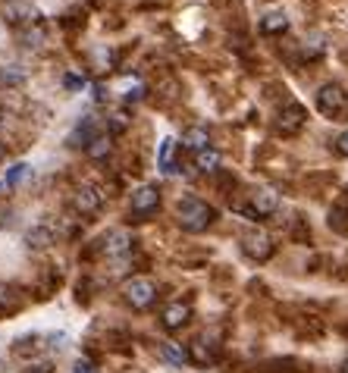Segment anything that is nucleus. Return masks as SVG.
I'll return each instance as SVG.
<instances>
[{"mask_svg": "<svg viewBox=\"0 0 348 373\" xmlns=\"http://www.w3.org/2000/svg\"><path fill=\"white\" fill-rule=\"evenodd\" d=\"M160 354H164L170 364H176V367H182V364H188V361H191L188 348L176 345V342H164V345H160Z\"/></svg>", "mask_w": 348, "mask_h": 373, "instance_id": "nucleus-16", "label": "nucleus"}, {"mask_svg": "<svg viewBox=\"0 0 348 373\" xmlns=\"http://www.w3.org/2000/svg\"><path fill=\"white\" fill-rule=\"evenodd\" d=\"M85 79H75V75H66V88H82Z\"/></svg>", "mask_w": 348, "mask_h": 373, "instance_id": "nucleus-29", "label": "nucleus"}, {"mask_svg": "<svg viewBox=\"0 0 348 373\" xmlns=\"http://www.w3.org/2000/svg\"><path fill=\"white\" fill-rule=\"evenodd\" d=\"M301 54H304L307 60H314V57H320V54H323V38H311V41H304V48H301Z\"/></svg>", "mask_w": 348, "mask_h": 373, "instance_id": "nucleus-25", "label": "nucleus"}, {"mask_svg": "<svg viewBox=\"0 0 348 373\" xmlns=\"http://www.w3.org/2000/svg\"><path fill=\"white\" fill-rule=\"evenodd\" d=\"M132 251V232L129 229H110L104 236V254L107 258H123Z\"/></svg>", "mask_w": 348, "mask_h": 373, "instance_id": "nucleus-9", "label": "nucleus"}, {"mask_svg": "<svg viewBox=\"0 0 348 373\" xmlns=\"http://www.w3.org/2000/svg\"><path fill=\"white\" fill-rule=\"evenodd\" d=\"M22 305L19 298V289L16 285H7V283H0V314H10L16 311V307Z\"/></svg>", "mask_w": 348, "mask_h": 373, "instance_id": "nucleus-15", "label": "nucleus"}, {"mask_svg": "<svg viewBox=\"0 0 348 373\" xmlns=\"http://www.w3.org/2000/svg\"><path fill=\"white\" fill-rule=\"evenodd\" d=\"M329 229H336V232H348V207H333L329 211Z\"/></svg>", "mask_w": 348, "mask_h": 373, "instance_id": "nucleus-23", "label": "nucleus"}, {"mask_svg": "<svg viewBox=\"0 0 348 373\" xmlns=\"http://www.w3.org/2000/svg\"><path fill=\"white\" fill-rule=\"evenodd\" d=\"M173 154H176V144H173V138H164V142H160V154H157L160 170H164V173H179V166L173 163Z\"/></svg>", "mask_w": 348, "mask_h": 373, "instance_id": "nucleus-18", "label": "nucleus"}, {"mask_svg": "<svg viewBox=\"0 0 348 373\" xmlns=\"http://www.w3.org/2000/svg\"><path fill=\"white\" fill-rule=\"evenodd\" d=\"M85 151H88V157H91V160H104V157L110 154V135H97L95 142H91Z\"/></svg>", "mask_w": 348, "mask_h": 373, "instance_id": "nucleus-22", "label": "nucleus"}, {"mask_svg": "<svg viewBox=\"0 0 348 373\" xmlns=\"http://www.w3.org/2000/svg\"><path fill=\"white\" fill-rule=\"evenodd\" d=\"M336 151H339V154H345V157H348V129L342 132L339 138H336Z\"/></svg>", "mask_w": 348, "mask_h": 373, "instance_id": "nucleus-28", "label": "nucleus"}, {"mask_svg": "<svg viewBox=\"0 0 348 373\" xmlns=\"http://www.w3.org/2000/svg\"><path fill=\"white\" fill-rule=\"evenodd\" d=\"M132 213L135 217H148V213H154L160 207V191L157 185H142L138 191H132Z\"/></svg>", "mask_w": 348, "mask_h": 373, "instance_id": "nucleus-7", "label": "nucleus"}, {"mask_svg": "<svg viewBox=\"0 0 348 373\" xmlns=\"http://www.w3.org/2000/svg\"><path fill=\"white\" fill-rule=\"evenodd\" d=\"M0 189H3V182H0Z\"/></svg>", "mask_w": 348, "mask_h": 373, "instance_id": "nucleus-32", "label": "nucleus"}, {"mask_svg": "<svg viewBox=\"0 0 348 373\" xmlns=\"http://www.w3.org/2000/svg\"><path fill=\"white\" fill-rule=\"evenodd\" d=\"M280 211V195L273 189H254L251 191V204H248V213L251 217H270V213Z\"/></svg>", "mask_w": 348, "mask_h": 373, "instance_id": "nucleus-8", "label": "nucleus"}, {"mask_svg": "<svg viewBox=\"0 0 348 373\" xmlns=\"http://www.w3.org/2000/svg\"><path fill=\"white\" fill-rule=\"evenodd\" d=\"M307 122V110L301 107V104H286L280 113V132H286V135H295V132L301 129Z\"/></svg>", "mask_w": 348, "mask_h": 373, "instance_id": "nucleus-10", "label": "nucleus"}, {"mask_svg": "<svg viewBox=\"0 0 348 373\" xmlns=\"http://www.w3.org/2000/svg\"><path fill=\"white\" fill-rule=\"evenodd\" d=\"M19 41H22V48H41L44 41H48V32L41 28V22L35 28H28V32H22L19 35Z\"/></svg>", "mask_w": 348, "mask_h": 373, "instance_id": "nucleus-21", "label": "nucleus"}, {"mask_svg": "<svg viewBox=\"0 0 348 373\" xmlns=\"http://www.w3.org/2000/svg\"><path fill=\"white\" fill-rule=\"evenodd\" d=\"M342 373H348V358H345V364H342Z\"/></svg>", "mask_w": 348, "mask_h": 373, "instance_id": "nucleus-31", "label": "nucleus"}, {"mask_svg": "<svg viewBox=\"0 0 348 373\" xmlns=\"http://www.w3.org/2000/svg\"><path fill=\"white\" fill-rule=\"evenodd\" d=\"M72 373H97V367L91 364L88 358H79V361L72 364Z\"/></svg>", "mask_w": 348, "mask_h": 373, "instance_id": "nucleus-27", "label": "nucleus"}, {"mask_svg": "<svg viewBox=\"0 0 348 373\" xmlns=\"http://www.w3.org/2000/svg\"><path fill=\"white\" fill-rule=\"evenodd\" d=\"M72 207L82 217H91V213H97L104 207V191L97 185H79L72 195Z\"/></svg>", "mask_w": 348, "mask_h": 373, "instance_id": "nucleus-5", "label": "nucleus"}, {"mask_svg": "<svg viewBox=\"0 0 348 373\" xmlns=\"http://www.w3.org/2000/svg\"><path fill=\"white\" fill-rule=\"evenodd\" d=\"M195 166H198L201 173H217V166H220V154H217L213 148L198 151V154H195Z\"/></svg>", "mask_w": 348, "mask_h": 373, "instance_id": "nucleus-19", "label": "nucleus"}, {"mask_svg": "<svg viewBox=\"0 0 348 373\" xmlns=\"http://www.w3.org/2000/svg\"><path fill=\"white\" fill-rule=\"evenodd\" d=\"M160 320H164L166 329H182V326L191 320V307L185 305V301H173V305L164 307V317Z\"/></svg>", "mask_w": 348, "mask_h": 373, "instance_id": "nucleus-11", "label": "nucleus"}, {"mask_svg": "<svg viewBox=\"0 0 348 373\" xmlns=\"http://www.w3.org/2000/svg\"><path fill=\"white\" fill-rule=\"evenodd\" d=\"M345 104H348V95L339 85H323V88L317 91V110H320L323 116H339L342 110H345Z\"/></svg>", "mask_w": 348, "mask_h": 373, "instance_id": "nucleus-6", "label": "nucleus"}, {"mask_svg": "<svg viewBox=\"0 0 348 373\" xmlns=\"http://www.w3.org/2000/svg\"><path fill=\"white\" fill-rule=\"evenodd\" d=\"M95 138H97L95 119H91V116H85V122H79V126L72 129V135H69V144H72V148H88Z\"/></svg>", "mask_w": 348, "mask_h": 373, "instance_id": "nucleus-13", "label": "nucleus"}, {"mask_svg": "<svg viewBox=\"0 0 348 373\" xmlns=\"http://www.w3.org/2000/svg\"><path fill=\"white\" fill-rule=\"evenodd\" d=\"M0 19L10 26H38L41 13L32 0H0Z\"/></svg>", "mask_w": 348, "mask_h": 373, "instance_id": "nucleus-2", "label": "nucleus"}, {"mask_svg": "<svg viewBox=\"0 0 348 373\" xmlns=\"http://www.w3.org/2000/svg\"><path fill=\"white\" fill-rule=\"evenodd\" d=\"M26 69L22 66H3L0 69V82H7V85H19V82H26Z\"/></svg>", "mask_w": 348, "mask_h": 373, "instance_id": "nucleus-24", "label": "nucleus"}, {"mask_svg": "<svg viewBox=\"0 0 348 373\" xmlns=\"http://www.w3.org/2000/svg\"><path fill=\"white\" fill-rule=\"evenodd\" d=\"M28 176H32V166H28V163H16V166H10L7 170L3 185H7V189H16V185H22Z\"/></svg>", "mask_w": 348, "mask_h": 373, "instance_id": "nucleus-20", "label": "nucleus"}, {"mask_svg": "<svg viewBox=\"0 0 348 373\" xmlns=\"http://www.w3.org/2000/svg\"><path fill=\"white\" fill-rule=\"evenodd\" d=\"M191 361H198V364H211V361H213V354L211 352H207V348L204 345H201V342H195V345H191Z\"/></svg>", "mask_w": 348, "mask_h": 373, "instance_id": "nucleus-26", "label": "nucleus"}, {"mask_svg": "<svg viewBox=\"0 0 348 373\" xmlns=\"http://www.w3.org/2000/svg\"><path fill=\"white\" fill-rule=\"evenodd\" d=\"M242 251H245L251 260L264 264V260L273 258V238L267 236L264 229H251V232L242 236Z\"/></svg>", "mask_w": 348, "mask_h": 373, "instance_id": "nucleus-4", "label": "nucleus"}, {"mask_svg": "<svg viewBox=\"0 0 348 373\" xmlns=\"http://www.w3.org/2000/svg\"><path fill=\"white\" fill-rule=\"evenodd\" d=\"M176 217H179V226H182L185 232H204L207 226L213 223V207L207 201H201V198H182L176 207Z\"/></svg>", "mask_w": 348, "mask_h": 373, "instance_id": "nucleus-1", "label": "nucleus"}, {"mask_svg": "<svg viewBox=\"0 0 348 373\" xmlns=\"http://www.w3.org/2000/svg\"><path fill=\"white\" fill-rule=\"evenodd\" d=\"M182 144L198 154V151H204L207 144H211V132H207L204 126H188V129L182 132Z\"/></svg>", "mask_w": 348, "mask_h": 373, "instance_id": "nucleus-12", "label": "nucleus"}, {"mask_svg": "<svg viewBox=\"0 0 348 373\" xmlns=\"http://www.w3.org/2000/svg\"><path fill=\"white\" fill-rule=\"evenodd\" d=\"M26 245L35 248V251L50 248V245H54V229H50V226H35V229L26 232Z\"/></svg>", "mask_w": 348, "mask_h": 373, "instance_id": "nucleus-14", "label": "nucleus"}, {"mask_svg": "<svg viewBox=\"0 0 348 373\" xmlns=\"http://www.w3.org/2000/svg\"><path fill=\"white\" fill-rule=\"evenodd\" d=\"M289 28V16L286 13H270L260 19V32L264 35H282Z\"/></svg>", "mask_w": 348, "mask_h": 373, "instance_id": "nucleus-17", "label": "nucleus"}, {"mask_svg": "<svg viewBox=\"0 0 348 373\" xmlns=\"http://www.w3.org/2000/svg\"><path fill=\"white\" fill-rule=\"evenodd\" d=\"M123 295L135 311H144V307H151L154 301H157V283L148 279V276H135L123 285Z\"/></svg>", "mask_w": 348, "mask_h": 373, "instance_id": "nucleus-3", "label": "nucleus"}, {"mask_svg": "<svg viewBox=\"0 0 348 373\" xmlns=\"http://www.w3.org/2000/svg\"><path fill=\"white\" fill-rule=\"evenodd\" d=\"M3 157H7V144L0 142V160H3Z\"/></svg>", "mask_w": 348, "mask_h": 373, "instance_id": "nucleus-30", "label": "nucleus"}]
</instances>
